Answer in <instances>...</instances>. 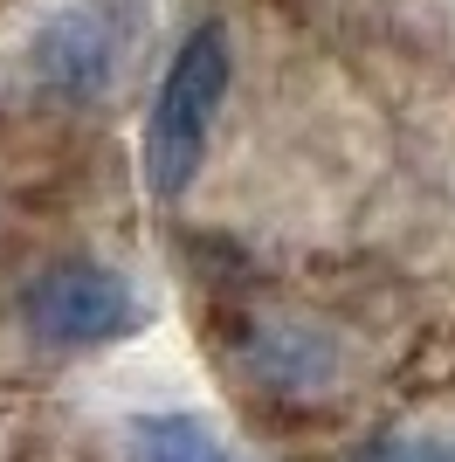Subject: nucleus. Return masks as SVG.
Returning a JSON list of instances; mask_svg holds the SVG:
<instances>
[{"mask_svg": "<svg viewBox=\"0 0 455 462\" xmlns=\"http://www.w3.org/2000/svg\"><path fill=\"white\" fill-rule=\"evenodd\" d=\"M132 462H235V456L187 414H145V421H132Z\"/></svg>", "mask_w": 455, "mask_h": 462, "instance_id": "7ed1b4c3", "label": "nucleus"}, {"mask_svg": "<svg viewBox=\"0 0 455 462\" xmlns=\"http://www.w3.org/2000/svg\"><path fill=\"white\" fill-rule=\"evenodd\" d=\"M228 77H235V56H228V28L221 21H200L180 56H172L166 83L152 97V117H145V187L159 200H180L208 159V132H214V111L228 97Z\"/></svg>", "mask_w": 455, "mask_h": 462, "instance_id": "f257e3e1", "label": "nucleus"}, {"mask_svg": "<svg viewBox=\"0 0 455 462\" xmlns=\"http://www.w3.org/2000/svg\"><path fill=\"white\" fill-rule=\"evenodd\" d=\"M21 318L42 346H111V338H132L145 325L132 283L104 263H56L42 270L21 297Z\"/></svg>", "mask_w": 455, "mask_h": 462, "instance_id": "f03ea898", "label": "nucleus"}, {"mask_svg": "<svg viewBox=\"0 0 455 462\" xmlns=\"http://www.w3.org/2000/svg\"><path fill=\"white\" fill-rule=\"evenodd\" d=\"M359 462H455V442H435V435H386V442H373Z\"/></svg>", "mask_w": 455, "mask_h": 462, "instance_id": "20e7f679", "label": "nucleus"}]
</instances>
